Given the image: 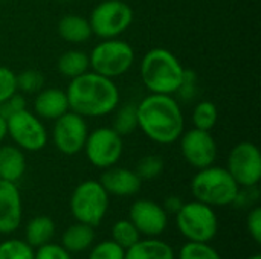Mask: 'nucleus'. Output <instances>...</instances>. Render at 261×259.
<instances>
[{"label": "nucleus", "mask_w": 261, "mask_h": 259, "mask_svg": "<svg viewBox=\"0 0 261 259\" xmlns=\"http://www.w3.org/2000/svg\"><path fill=\"white\" fill-rule=\"evenodd\" d=\"M138 127L156 143H174L184 133L179 102L171 95L150 93L138 104Z\"/></svg>", "instance_id": "f257e3e1"}, {"label": "nucleus", "mask_w": 261, "mask_h": 259, "mask_svg": "<svg viewBox=\"0 0 261 259\" xmlns=\"http://www.w3.org/2000/svg\"><path fill=\"white\" fill-rule=\"evenodd\" d=\"M69 110L83 118H99L116 110L119 90L113 79L86 72L73 79L66 90Z\"/></svg>", "instance_id": "f03ea898"}, {"label": "nucleus", "mask_w": 261, "mask_h": 259, "mask_svg": "<svg viewBox=\"0 0 261 259\" xmlns=\"http://www.w3.org/2000/svg\"><path fill=\"white\" fill-rule=\"evenodd\" d=\"M180 61L168 49L154 47L141 61V78L150 93L174 95L184 78Z\"/></svg>", "instance_id": "7ed1b4c3"}, {"label": "nucleus", "mask_w": 261, "mask_h": 259, "mask_svg": "<svg viewBox=\"0 0 261 259\" xmlns=\"http://www.w3.org/2000/svg\"><path fill=\"white\" fill-rule=\"evenodd\" d=\"M239 189L240 186L228 169L214 165L199 169L191 182L194 198L211 208L232 205Z\"/></svg>", "instance_id": "20e7f679"}, {"label": "nucleus", "mask_w": 261, "mask_h": 259, "mask_svg": "<svg viewBox=\"0 0 261 259\" xmlns=\"http://www.w3.org/2000/svg\"><path fill=\"white\" fill-rule=\"evenodd\" d=\"M89 63L92 72L113 79L130 70L135 63V50L127 41L107 38L92 49Z\"/></svg>", "instance_id": "39448f33"}, {"label": "nucleus", "mask_w": 261, "mask_h": 259, "mask_svg": "<svg viewBox=\"0 0 261 259\" xmlns=\"http://www.w3.org/2000/svg\"><path fill=\"white\" fill-rule=\"evenodd\" d=\"M176 224L188 241L196 243H210L219 231L214 209L197 200L182 205L176 214Z\"/></svg>", "instance_id": "423d86ee"}, {"label": "nucleus", "mask_w": 261, "mask_h": 259, "mask_svg": "<svg viewBox=\"0 0 261 259\" xmlns=\"http://www.w3.org/2000/svg\"><path fill=\"white\" fill-rule=\"evenodd\" d=\"M109 209V194L96 180L80 183L70 197V212L80 223L96 227Z\"/></svg>", "instance_id": "0eeeda50"}, {"label": "nucleus", "mask_w": 261, "mask_h": 259, "mask_svg": "<svg viewBox=\"0 0 261 259\" xmlns=\"http://www.w3.org/2000/svg\"><path fill=\"white\" fill-rule=\"evenodd\" d=\"M92 34L102 40L116 38L125 32L133 21L132 8L122 0H104L93 8L87 18Z\"/></svg>", "instance_id": "6e6552de"}, {"label": "nucleus", "mask_w": 261, "mask_h": 259, "mask_svg": "<svg viewBox=\"0 0 261 259\" xmlns=\"http://www.w3.org/2000/svg\"><path fill=\"white\" fill-rule=\"evenodd\" d=\"M6 131L14 143L24 151L35 153L43 150L47 143L46 127L41 124V119L28 108L6 119Z\"/></svg>", "instance_id": "1a4fd4ad"}, {"label": "nucleus", "mask_w": 261, "mask_h": 259, "mask_svg": "<svg viewBox=\"0 0 261 259\" xmlns=\"http://www.w3.org/2000/svg\"><path fill=\"white\" fill-rule=\"evenodd\" d=\"M89 162L99 168L107 169L115 166L122 156V137L112 127H101L87 134L84 148Z\"/></svg>", "instance_id": "9d476101"}, {"label": "nucleus", "mask_w": 261, "mask_h": 259, "mask_svg": "<svg viewBox=\"0 0 261 259\" xmlns=\"http://www.w3.org/2000/svg\"><path fill=\"white\" fill-rule=\"evenodd\" d=\"M228 172L240 188L258 186L261 180V153L252 142L237 143L228 157Z\"/></svg>", "instance_id": "9b49d317"}, {"label": "nucleus", "mask_w": 261, "mask_h": 259, "mask_svg": "<svg viewBox=\"0 0 261 259\" xmlns=\"http://www.w3.org/2000/svg\"><path fill=\"white\" fill-rule=\"evenodd\" d=\"M87 134L89 128L84 118L75 111L69 110L63 116L55 119L52 130L54 145L60 153L66 156H75L83 151Z\"/></svg>", "instance_id": "f8f14e48"}, {"label": "nucleus", "mask_w": 261, "mask_h": 259, "mask_svg": "<svg viewBox=\"0 0 261 259\" xmlns=\"http://www.w3.org/2000/svg\"><path fill=\"white\" fill-rule=\"evenodd\" d=\"M180 151L184 159L196 169H203L214 165L217 157V145L210 131L193 128L182 133Z\"/></svg>", "instance_id": "ddd939ff"}, {"label": "nucleus", "mask_w": 261, "mask_h": 259, "mask_svg": "<svg viewBox=\"0 0 261 259\" xmlns=\"http://www.w3.org/2000/svg\"><path fill=\"white\" fill-rule=\"evenodd\" d=\"M130 221L141 235L159 237L168 224V214L164 208L153 200H136L130 208Z\"/></svg>", "instance_id": "4468645a"}, {"label": "nucleus", "mask_w": 261, "mask_h": 259, "mask_svg": "<svg viewBox=\"0 0 261 259\" xmlns=\"http://www.w3.org/2000/svg\"><path fill=\"white\" fill-rule=\"evenodd\" d=\"M23 218V202L17 183L0 180V234L15 232Z\"/></svg>", "instance_id": "2eb2a0df"}, {"label": "nucleus", "mask_w": 261, "mask_h": 259, "mask_svg": "<svg viewBox=\"0 0 261 259\" xmlns=\"http://www.w3.org/2000/svg\"><path fill=\"white\" fill-rule=\"evenodd\" d=\"M99 183L109 195L115 197H130L139 192L142 180L138 174L127 168L110 166L101 174Z\"/></svg>", "instance_id": "dca6fc26"}, {"label": "nucleus", "mask_w": 261, "mask_h": 259, "mask_svg": "<svg viewBox=\"0 0 261 259\" xmlns=\"http://www.w3.org/2000/svg\"><path fill=\"white\" fill-rule=\"evenodd\" d=\"M34 111L38 118L55 121L69 111V101L66 90L61 89H41L34 99Z\"/></svg>", "instance_id": "f3484780"}, {"label": "nucleus", "mask_w": 261, "mask_h": 259, "mask_svg": "<svg viewBox=\"0 0 261 259\" xmlns=\"http://www.w3.org/2000/svg\"><path fill=\"white\" fill-rule=\"evenodd\" d=\"M26 171V157L17 145L0 147V180L17 183Z\"/></svg>", "instance_id": "a211bd4d"}, {"label": "nucleus", "mask_w": 261, "mask_h": 259, "mask_svg": "<svg viewBox=\"0 0 261 259\" xmlns=\"http://www.w3.org/2000/svg\"><path fill=\"white\" fill-rule=\"evenodd\" d=\"M124 259H176L170 244L161 240H139L135 246L125 250Z\"/></svg>", "instance_id": "6ab92c4d"}, {"label": "nucleus", "mask_w": 261, "mask_h": 259, "mask_svg": "<svg viewBox=\"0 0 261 259\" xmlns=\"http://www.w3.org/2000/svg\"><path fill=\"white\" fill-rule=\"evenodd\" d=\"M95 241V231L92 226L76 221L69 226L61 238V246L69 253H81L87 250Z\"/></svg>", "instance_id": "aec40b11"}, {"label": "nucleus", "mask_w": 261, "mask_h": 259, "mask_svg": "<svg viewBox=\"0 0 261 259\" xmlns=\"http://www.w3.org/2000/svg\"><path fill=\"white\" fill-rule=\"evenodd\" d=\"M58 34L69 43H84L92 35V27L87 18L81 15H64L58 23Z\"/></svg>", "instance_id": "412c9836"}, {"label": "nucleus", "mask_w": 261, "mask_h": 259, "mask_svg": "<svg viewBox=\"0 0 261 259\" xmlns=\"http://www.w3.org/2000/svg\"><path fill=\"white\" fill-rule=\"evenodd\" d=\"M55 234V223L46 215L34 217L24 229L26 243L32 247H40L46 243H50Z\"/></svg>", "instance_id": "4be33fe9"}, {"label": "nucleus", "mask_w": 261, "mask_h": 259, "mask_svg": "<svg viewBox=\"0 0 261 259\" xmlns=\"http://www.w3.org/2000/svg\"><path fill=\"white\" fill-rule=\"evenodd\" d=\"M57 67H58V72L64 78L73 79V78L89 72V69H90L89 55L83 50H67L58 58Z\"/></svg>", "instance_id": "5701e85b"}, {"label": "nucleus", "mask_w": 261, "mask_h": 259, "mask_svg": "<svg viewBox=\"0 0 261 259\" xmlns=\"http://www.w3.org/2000/svg\"><path fill=\"white\" fill-rule=\"evenodd\" d=\"M112 128L121 136H128L138 128V104L128 102L119 107L113 116Z\"/></svg>", "instance_id": "b1692460"}, {"label": "nucleus", "mask_w": 261, "mask_h": 259, "mask_svg": "<svg viewBox=\"0 0 261 259\" xmlns=\"http://www.w3.org/2000/svg\"><path fill=\"white\" fill-rule=\"evenodd\" d=\"M112 240L127 250L141 240V234L130 220H119L112 227Z\"/></svg>", "instance_id": "393cba45"}, {"label": "nucleus", "mask_w": 261, "mask_h": 259, "mask_svg": "<svg viewBox=\"0 0 261 259\" xmlns=\"http://www.w3.org/2000/svg\"><path fill=\"white\" fill-rule=\"evenodd\" d=\"M217 118H219L217 107L211 101H200L196 105L194 111H193L194 128L210 131L211 128H214V125L217 122Z\"/></svg>", "instance_id": "a878e982"}, {"label": "nucleus", "mask_w": 261, "mask_h": 259, "mask_svg": "<svg viewBox=\"0 0 261 259\" xmlns=\"http://www.w3.org/2000/svg\"><path fill=\"white\" fill-rule=\"evenodd\" d=\"M179 259H222L219 252L210 243L188 241L179 250Z\"/></svg>", "instance_id": "bb28decb"}, {"label": "nucleus", "mask_w": 261, "mask_h": 259, "mask_svg": "<svg viewBox=\"0 0 261 259\" xmlns=\"http://www.w3.org/2000/svg\"><path fill=\"white\" fill-rule=\"evenodd\" d=\"M0 259H34V249L21 240L0 243Z\"/></svg>", "instance_id": "cd10ccee"}, {"label": "nucleus", "mask_w": 261, "mask_h": 259, "mask_svg": "<svg viewBox=\"0 0 261 259\" xmlns=\"http://www.w3.org/2000/svg\"><path fill=\"white\" fill-rule=\"evenodd\" d=\"M162 171H164V159L156 154H148L142 157L135 169V172L141 180H154L162 174Z\"/></svg>", "instance_id": "c85d7f7f"}, {"label": "nucleus", "mask_w": 261, "mask_h": 259, "mask_svg": "<svg viewBox=\"0 0 261 259\" xmlns=\"http://www.w3.org/2000/svg\"><path fill=\"white\" fill-rule=\"evenodd\" d=\"M17 78V90L23 93H38L43 89L44 76L40 70L28 69L15 75Z\"/></svg>", "instance_id": "c756f323"}, {"label": "nucleus", "mask_w": 261, "mask_h": 259, "mask_svg": "<svg viewBox=\"0 0 261 259\" xmlns=\"http://www.w3.org/2000/svg\"><path fill=\"white\" fill-rule=\"evenodd\" d=\"M125 258V250L118 246L113 240L109 241H102L99 244H96L90 255L89 259H124Z\"/></svg>", "instance_id": "7c9ffc66"}, {"label": "nucleus", "mask_w": 261, "mask_h": 259, "mask_svg": "<svg viewBox=\"0 0 261 259\" xmlns=\"http://www.w3.org/2000/svg\"><path fill=\"white\" fill-rule=\"evenodd\" d=\"M15 92H18L15 73L8 67L0 66V102L12 96Z\"/></svg>", "instance_id": "2f4dec72"}, {"label": "nucleus", "mask_w": 261, "mask_h": 259, "mask_svg": "<svg viewBox=\"0 0 261 259\" xmlns=\"http://www.w3.org/2000/svg\"><path fill=\"white\" fill-rule=\"evenodd\" d=\"M24 108H26L24 96L21 93L15 92L12 96H9L3 102H0V116L3 119H9L11 116H14L15 113H18V111H21Z\"/></svg>", "instance_id": "473e14b6"}, {"label": "nucleus", "mask_w": 261, "mask_h": 259, "mask_svg": "<svg viewBox=\"0 0 261 259\" xmlns=\"http://www.w3.org/2000/svg\"><path fill=\"white\" fill-rule=\"evenodd\" d=\"M184 101H191L197 93V75L193 70H184L182 82L176 92Z\"/></svg>", "instance_id": "72a5a7b5"}, {"label": "nucleus", "mask_w": 261, "mask_h": 259, "mask_svg": "<svg viewBox=\"0 0 261 259\" xmlns=\"http://www.w3.org/2000/svg\"><path fill=\"white\" fill-rule=\"evenodd\" d=\"M34 259H72V256L61 244L46 243L34 252Z\"/></svg>", "instance_id": "f704fd0d"}, {"label": "nucleus", "mask_w": 261, "mask_h": 259, "mask_svg": "<svg viewBox=\"0 0 261 259\" xmlns=\"http://www.w3.org/2000/svg\"><path fill=\"white\" fill-rule=\"evenodd\" d=\"M258 197H260V192H258V188L257 186H245V188H240L239 189L237 197H236V200H234L232 205L240 206V208L254 206L258 202Z\"/></svg>", "instance_id": "c9c22d12"}, {"label": "nucleus", "mask_w": 261, "mask_h": 259, "mask_svg": "<svg viewBox=\"0 0 261 259\" xmlns=\"http://www.w3.org/2000/svg\"><path fill=\"white\" fill-rule=\"evenodd\" d=\"M248 224V231L251 234V237L254 238V241L257 244L261 243V208L260 206H254L248 215L246 220Z\"/></svg>", "instance_id": "e433bc0d"}, {"label": "nucleus", "mask_w": 261, "mask_h": 259, "mask_svg": "<svg viewBox=\"0 0 261 259\" xmlns=\"http://www.w3.org/2000/svg\"><path fill=\"white\" fill-rule=\"evenodd\" d=\"M182 205H184V202L179 198V197H176V195H170V197H167L165 198V202H164V211L167 212V214H177V211L182 208Z\"/></svg>", "instance_id": "4c0bfd02"}, {"label": "nucleus", "mask_w": 261, "mask_h": 259, "mask_svg": "<svg viewBox=\"0 0 261 259\" xmlns=\"http://www.w3.org/2000/svg\"><path fill=\"white\" fill-rule=\"evenodd\" d=\"M8 136V131H6V119H3L0 116V143L3 142V139Z\"/></svg>", "instance_id": "58836bf2"}, {"label": "nucleus", "mask_w": 261, "mask_h": 259, "mask_svg": "<svg viewBox=\"0 0 261 259\" xmlns=\"http://www.w3.org/2000/svg\"><path fill=\"white\" fill-rule=\"evenodd\" d=\"M248 259H261L260 255H254V256H249Z\"/></svg>", "instance_id": "ea45409f"}, {"label": "nucleus", "mask_w": 261, "mask_h": 259, "mask_svg": "<svg viewBox=\"0 0 261 259\" xmlns=\"http://www.w3.org/2000/svg\"><path fill=\"white\" fill-rule=\"evenodd\" d=\"M0 2H6V0H0Z\"/></svg>", "instance_id": "a19ab883"}]
</instances>
